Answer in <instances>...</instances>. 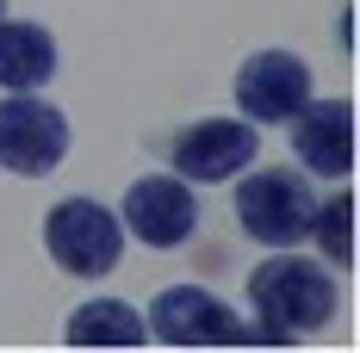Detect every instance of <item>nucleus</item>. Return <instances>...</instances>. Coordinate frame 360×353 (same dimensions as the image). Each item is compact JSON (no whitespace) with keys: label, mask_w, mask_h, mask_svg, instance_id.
<instances>
[{"label":"nucleus","mask_w":360,"mask_h":353,"mask_svg":"<svg viewBox=\"0 0 360 353\" xmlns=\"http://www.w3.org/2000/svg\"><path fill=\"white\" fill-rule=\"evenodd\" d=\"M249 310L261 322V341H298L335 317V273L280 248L274 260H261L249 273Z\"/></svg>","instance_id":"f257e3e1"},{"label":"nucleus","mask_w":360,"mask_h":353,"mask_svg":"<svg viewBox=\"0 0 360 353\" xmlns=\"http://www.w3.org/2000/svg\"><path fill=\"white\" fill-rule=\"evenodd\" d=\"M311 211H317V199H311V186L304 174H292V168H243L236 174V223H243V236L261 248H298L311 236Z\"/></svg>","instance_id":"f03ea898"},{"label":"nucleus","mask_w":360,"mask_h":353,"mask_svg":"<svg viewBox=\"0 0 360 353\" xmlns=\"http://www.w3.org/2000/svg\"><path fill=\"white\" fill-rule=\"evenodd\" d=\"M44 248L69 279H106L124 254V223L100 199H56L44 217Z\"/></svg>","instance_id":"7ed1b4c3"},{"label":"nucleus","mask_w":360,"mask_h":353,"mask_svg":"<svg viewBox=\"0 0 360 353\" xmlns=\"http://www.w3.org/2000/svg\"><path fill=\"white\" fill-rule=\"evenodd\" d=\"M69 155V112L44 93H6L0 100V168L19 180H44Z\"/></svg>","instance_id":"20e7f679"},{"label":"nucleus","mask_w":360,"mask_h":353,"mask_svg":"<svg viewBox=\"0 0 360 353\" xmlns=\"http://www.w3.org/2000/svg\"><path fill=\"white\" fill-rule=\"evenodd\" d=\"M149 335L168 347H230V341H261V328H243L236 310L212 298L205 285H168L149 304Z\"/></svg>","instance_id":"39448f33"},{"label":"nucleus","mask_w":360,"mask_h":353,"mask_svg":"<svg viewBox=\"0 0 360 353\" xmlns=\"http://www.w3.org/2000/svg\"><path fill=\"white\" fill-rule=\"evenodd\" d=\"M261 155V131L249 118H199L168 142V168L186 186H217V180H236Z\"/></svg>","instance_id":"423d86ee"},{"label":"nucleus","mask_w":360,"mask_h":353,"mask_svg":"<svg viewBox=\"0 0 360 353\" xmlns=\"http://www.w3.org/2000/svg\"><path fill=\"white\" fill-rule=\"evenodd\" d=\"M118 223L143 248H180L199 229V199H193V186L180 174H143V180H131Z\"/></svg>","instance_id":"0eeeda50"},{"label":"nucleus","mask_w":360,"mask_h":353,"mask_svg":"<svg viewBox=\"0 0 360 353\" xmlns=\"http://www.w3.org/2000/svg\"><path fill=\"white\" fill-rule=\"evenodd\" d=\"M304 100H311V69L298 50H255L236 69V112L249 124H292Z\"/></svg>","instance_id":"6e6552de"},{"label":"nucleus","mask_w":360,"mask_h":353,"mask_svg":"<svg viewBox=\"0 0 360 353\" xmlns=\"http://www.w3.org/2000/svg\"><path fill=\"white\" fill-rule=\"evenodd\" d=\"M292 155L317 180L354 174V106L348 100H304L292 112Z\"/></svg>","instance_id":"1a4fd4ad"},{"label":"nucleus","mask_w":360,"mask_h":353,"mask_svg":"<svg viewBox=\"0 0 360 353\" xmlns=\"http://www.w3.org/2000/svg\"><path fill=\"white\" fill-rule=\"evenodd\" d=\"M56 81V37L37 19H6L0 13V87L6 93H37Z\"/></svg>","instance_id":"9d476101"},{"label":"nucleus","mask_w":360,"mask_h":353,"mask_svg":"<svg viewBox=\"0 0 360 353\" xmlns=\"http://www.w3.org/2000/svg\"><path fill=\"white\" fill-rule=\"evenodd\" d=\"M63 341H69V347H143L149 322L137 317L124 298H87L81 310H69Z\"/></svg>","instance_id":"9b49d317"},{"label":"nucleus","mask_w":360,"mask_h":353,"mask_svg":"<svg viewBox=\"0 0 360 353\" xmlns=\"http://www.w3.org/2000/svg\"><path fill=\"white\" fill-rule=\"evenodd\" d=\"M311 236H317V248H323V260L335 273L354 267V199L335 192L329 205H317V211H311Z\"/></svg>","instance_id":"f8f14e48"},{"label":"nucleus","mask_w":360,"mask_h":353,"mask_svg":"<svg viewBox=\"0 0 360 353\" xmlns=\"http://www.w3.org/2000/svg\"><path fill=\"white\" fill-rule=\"evenodd\" d=\"M0 13H6V0H0Z\"/></svg>","instance_id":"ddd939ff"}]
</instances>
